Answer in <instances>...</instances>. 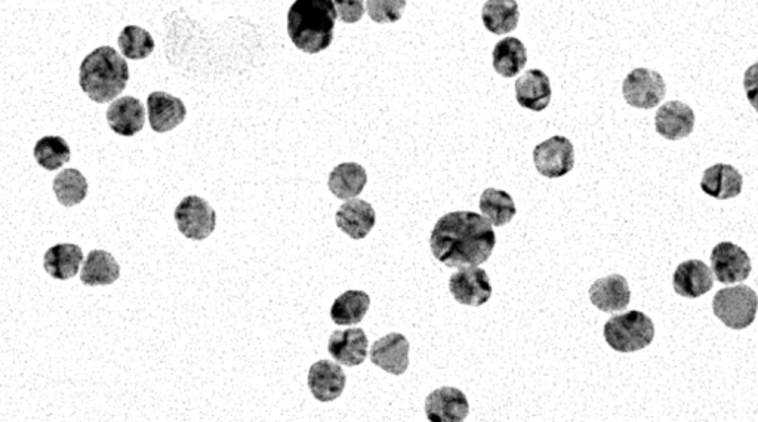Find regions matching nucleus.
Instances as JSON below:
<instances>
[{
  "mask_svg": "<svg viewBox=\"0 0 758 422\" xmlns=\"http://www.w3.org/2000/svg\"><path fill=\"white\" fill-rule=\"evenodd\" d=\"M347 384L345 372L338 363L331 360H319L308 372V388L314 399L319 402H332L338 399Z\"/></svg>",
  "mask_w": 758,
  "mask_h": 422,
  "instance_id": "obj_13",
  "label": "nucleus"
},
{
  "mask_svg": "<svg viewBox=\"0 0 758 422\" xmlns=\"http://www.w3.org/2000/svg\"><path fill=\"white\" fill-rule=\"evenodd\" d=\"M674 291L684 298H699L714 286L713 271L701 260L684 261L673 276Z\"/></svg>",
  "mask_w": 758,
  "mask_h": 422,
  "instance_id": "obj_19",
  "label": "nucleus"
},
{
  "mask_svg": "<svg viewBox=\"0 0 758 422\" xmlns=\"http://www.w3.org/2000/svg\"><path fill=\"white\" fill-rule=\"evenodd\" d=\"M493 69L499 76L516 77L528 64V49L517 38L499 40L493 48Z\"/></svg>",
  "mask_w": 758,
  "mask_h": 422,
  "instance_id": "obj_25",
  "label": "nucleus"
},
{
  "mask_svg": "<svg viewBox=\"0 0 758 422\" xmlns=\"http://www.w3.org/2000/svg\"><path fill=\"white\" fill-rule=\"evenodd\" d=\"M533 162L545 178H562L575 166V149L569 138L556 135L533 149Z\"/></svg>",
  "mask_w": 758,
  "mask_h": 422,
  "instance_id": "obj_8",
  "label": "nucleus"
},
{
  "mask_svg": "<svg viewBox=\"0 0 758 422\" xmlns=\"http://www.w3.org/2000/svg\"><path fill=\"white\" fill-rule=\"evenodd\" d=\"M128 80V63L112 46L95 49L80 66V88L95 103H109L119 97Z\"/></svg>",
  "mask_w": 758,
  "mask_h": 422,
  "instance_id": "obj_3",
  "label": "nucleus"
},
{
  "mask_svg": "<svg viewBox=\"0 0 758 422\" xmlns=\"http://www.w3.org/2000/svg\"><path fill=\"white\" fill-rule=\"evenodd\" d=\"M371 360L382 371L403 375L409 366V341L399 332L385 335L371 348Z\"/></svg>",
  "mask_w": 758,
  "mask_h": 422,
  "instance_id": "obj_12",
  "label": "nucleus"
},
{
  "mask_svg": "<svg viewBox=\"0 0 758 422\" xmlns=\"http://www.w3.org/2000/svg\"><path fill=\"white\" fill-rule=\"evenodd\" d=\"M606 343L619 353H634L652 344L655 325L642 311H628L607 320L603 329Z\"/></svg>",
  "mask_w": 758,
  "mask_h": 422,
  "instance_id": "obj_4",
  "label": "nucleus"
},
{
  "mask_svg": "<svg viewBox=\"0 0 758 422\" xmlns=\"http://www.w3.org/2000/svg\"><path fill=\"white\" fill-rule=\"evenodd\" d=\"M369 307H371V297L366 292L351 289L335 300L331 308L332 322L337 323L338 326L357 325L365 319Z\"/></svg>",
  "mask_w": 758,
  "mask_h": 422,
  "instance_id": "obj_28",
  "label": "nucleus"
},
{
  "mask_svg": "<svg viewBox=\"0 0 758 422\" xmlns=\"http://www.w3.org/2000/svg\"><path fill=\"white\" fill-rule=\"evenodd\" d=\"M744 187V178L735 166L717 163L704 172L701 180L702 192L714 199L727 200L738 197Z\"/></svg>",
  "mask_w": 758,
  "mask_h": 422,
  "instance_id": "obj_22",
  "label": "nucleus"
},
{
  "mask_svg": "<svg viewBox=\"0 0 758 422\" xmlns=\"http://www.w3.org/2000/svg\"><path fill=\"white\" fill-rule=\"evenodd\" d=\"M54 193L63 206H76L88 196V181L77 169H64L54 178Z\"/></svg>",
  "mask_w": 758,
  "mask_h": 422,
  "instance_id": "obj_30",
  "label": "nucleus"
},
{
  "mask_svg": "<svg viewBox=\"0 0 758 422\" xmlns=\"http://www.w3.org/2000/svg\"><path fill=\"white\" fill-rule=\"evenodd\" d=\"M369 341L359 328L335 331L329 338L328 351L340 365L359 366L368 357Z\"/></svg>",
  "mask_w": 758,
  "mask_h": 422,
  "instance_id": "obj_17",
  "label": "nucleus"
},
{
  "mask_svg": "<svg viewBox=\"0 0 758 422\" xmlns=\"http://www.w3.org/2000/svg\"><path fill=\"white\" fill-rule=\"evenodd\" d=\"M480 211L491 221L492 226L502 227L517 214L513 197L504 190L486 189L480 196Z\"/></svg>",
  "mask_w": 758,
  "mask_h": 422,
  "instance_id": "obj_29",
  "label": "nucleus"
},
{
  "mask_svg": "<svg viewBox=\"0 0 758 422\" xmlns=\"http://www.w3.org/2000/svg\"><path fill=\"white\" fill-rule=\"evenodd\" d=\"M337 9L332 0H295L288 12V35L305 54H319L334 40Z\"/></svg>",
  "mask_w": 758,
  "mask_h": 422,
  "instance_id": "obj_2",
  "label": "nucleus"
},
{
  "mask_svg": "<svg viewBox=\"0 0 758 422\" xmlns=\"http://www.w3.org/2000/svg\"><path fill=\"white\" fill-rule=\"evenodd\" d=\"M496 234L491 221L470 211L443 215L431 231L430 248L439 263L452 269L480 266L491 258Z\"/></svg>",
  "mask_w": 758,
  "mask_h": 422,
  "instance_id": "obj_1",
  "label": "nucleus"
},
{
  "mask_svg": "<svg viewBox=\"0 0 758 422\" xmlns=\"http://www.w3.org/2000/svg\"><path fill=\"white\" fill-rule=\"evenodd\" d=\"M550 77L542 70L532 69L519 77L516 82V100L523 109L544 112L551 103Z\"/></svg>",
  "mask_w": 758,
  "mask_h": 422,
  "instance_id": "obj_21",
  "label": "nucleus"
},
{
  "mask_svg": "<svg viewBox=\"0 0 758 422\" xmlns=\"http://www.w3.org/2000/svg\"><path fill=\"white\" fill-rule=\"evenodd\" d=\"M758 307L757 292L747 285L720 289L713 300V311L730 329L742 331L753 325Z\"/></svg>",
  "mask_w": 758,
  "mask_h": 422,
  "instance_id": "obj_5",
  "label": "nucleus"
},
{
  "mask_svg": "<svg viewBox=\"0 0 758 422\" xmlns=\"http://www.w3.org/2000/svg\"><path fill=\"white\" fill-rule=\"evenodd\" d=\"M83 261L82 249L73 243L52 246L43 257V267L49 276L57 280H69L79 273Z\"/></svg>",
  "mask_w": 758,
  "mask_h": 422,
  "instance_id": "obj_23",
  "label": "nucleus"
},
{
  "mask_svg": "<svg viewBox=\"0 0 758 422\" xmlns=\"http://www.w3.org/2000/svg\"><path fill=\"white\" fill-rule=\"evenodd\" d=\"M368 184L366 169L359 163H341L329 174L328 187L338 199H354Z\"/></svg>",
  "mask_w": 758,
  "mask_h": 422,
  "instance_id": "obj_24",
  "label": "nucleus"
},
{
  "mask_svg": "<svg viewBox=\"0 0 758 422\" xmlns=\"http://www.w3.org/2000/svg\"><path fill=\"white\" fill-rule=\"evenodd\" d=\"M449 291L462 306L480 307L491 300V279L479 266L461 267L449 280Z\"/></svg>",
  "mask_w": 758,
  "mask_h": 422,
  "instance_id": "obj_9",
  "label": "nucleus"
},
{
  "mask_svg": "<svg viewBox=\"0 0 758 422\" xmlns=\"http://www.w3.org/2000/svg\"><path fill=\"white\" fill-rule=\"evenodd\" d=\"M332 2L342 23H357L366 14L365 0H332Z\"/></svg>",
  "mask_w": 758,
  "mask_h": 422,
  "instance_id": "obj_34",
  "label": "nucleus"
},
{
  "mask_svg": "<svg viewBox=\"0 0 758 422\" xmlns=\"http://www.w3.org/2000/svg\"><path fill=\"white\" fill-rule=\"evenodd\" d=\"M519 3L516 0H488L483 5L482 21L493 35H507L519 26Z\"/></svg>",
  "mask_w": 758,
  "mask_h": 422,
  "instance_id": "obj_26",
  "label": "nucleus"
},
{
  "mask_svg": "<svg viewBox=\"0 0 758 422\" xmlns=\"http://www.w3.org/2000/svg\"><path fill=\"white\" fill-rule=\"evenodd\" d=\"M36 162L46 171H57L72 157V150L64 138L57 135L40 138L35 147Z\"/></svg>",
  "mask_w": 758,
  "mask_h": 422,
  "instance_id": "obj_31",
  "label": "nucleus"
},
{
  "mask_svg": "<svg viewBox=\"0 0 758 422\" xmlns=\"http://www.w3.org/2000/svg\"><path fill=\"white\" fill-rule=\"evenodd\" d=\"M622 94L628 106L650 110L658 107L664 100L667 85H665L664 77L658 72L640 67L625 77L622 83Z\"/></svg>",
  "mask_w": 758,
  "mask_h": 422,
  "instance_id": "obj_6",
  "label": "nucleus"
},
{
  "mask_svg": "<svg viewBox=\"0 0 758 422\" xmlns=\"http://www.w3.org/2000/svg\"><path fill=\"white\" fill-rule=\"evenodd\" d=\"M406 8V0H366V12L377 24L397 23Z\"/></svg>",
  "mask_w": 758,
  "mask_h": 422,
  "instance_id": "obj_33",
  "label": "nucleus"
},
{
  "mask_svg": "<svg viewBox=\"0 0 758 422\" xmlns=\"http://www.w3.org/2000/svg\"><path fill=\"white\" fill-rule=\"evenodd\" d=\"M338 229L344 231L351 239H365L377 223V214L374 206L365 200L348 199V202L342 203L338 209L337 217Z\"/></svg>",
  "mask_w": 758,
  "mask_h": 422,
  "instance_id": "obj_16",
  "label": "nucleus"
},
{
  "mask_svg": "<svg viewBox=\"0 0 758 422\" xmlns=\"http://www.w3.org/2000/svg\"><path fill=\"white\" fill-rule=\"evenodd\" d=\"M711 269L723 285L744 282L750 277V257L744 249L732 242H721L711 252Z\"/></svg>",
  "mask_w": 758,
  "mask_h": 422,
  "instance_id": "obj_10",
  "label": "nucleus"
},
{
  "mask_svg": "<svg viewBox=\"0 0 758 422\" xmlns=\"http://www.w3.org/2000/svg\"><path fill=\"white\" fill-rule=\"evenodd\" d=\"M655 128L667 140H682L689 137L695 128V113L682 101H668L656 113Z\"/></svg>",
  "mask_w": 758,
  "mask_h": 422,
  "instance_id": "obj_14",
  "label": "nucleus"
},
{
  "mask_svg": "<svg viewBox=\"0 0 758 422\" xmlns=\"http://www.w3.org/2000/svg\"><path fill=\"white\" fill-rule=\"evenodd\" d=\"M468 414L467 396L455 387L437 388L425 400V415L431 422H461Z\"/></svg>",
  "mask_w": 758,
  "mask_h": 422,
  "instance_id": "obj_11",
  "label": "nucleus"
},
{
  "mask_svg": "<svg viewBox=\"0 0 758 422\" xmlns=\"http://www.w3.org/2000/svg\"><path fill=\"white\" fill-rule=\"evenodd\" d=\"M590 300L600 311L616 313L630 304V285L621 274H610L591 285Z\"/></svg>",
  "mask_w": 758,
  "mask_h": 422,
  "instance_id": "obj_18",
  "label": "nucleus"
},
{
  "mask_svg": "<svg viewBox=\"0 0 758 422\" xmlns=\"http://www.w3.org/2000/svg\"><path fill=\"white\" fill-rule=\"evenodd\" d=\"M120 51L128 60H144L154 51V39L147 30L138 26H126L120 33Z\"/></svg>",
  "mask_w": 758,
  "mask_h": 422,
  "instance_id": "obj_32",
  "label": "nucleus"
},
{
  "mask_svg": "<svg viewBox=\"0 0 758 422\" xmlns=\"http://www.w3.org/2000/svg\"><path fill=\"white\" fill-rule=\"evenodd\" d=\"M107 122L117 135L134 137L146 125V109L138 98L122 97L110 104Z\"/></svg>",
  "mask_w": 758,
  "mask_h": 422,
  "instance_id": "obj_20",
  "label": "nucleus"
},
{
  "mask_svg": "<svg viewBox=\"0 0 758 422\" xmlns=\"http://www.w3.org/2000/svg\"><path fill=\"white\" fill-rule=\"evenodd\" d=\"M175 223L184 237L205 240L217 227V214L206 200L199 196H187L175 209Z\"/></svg>",
  "mask_w": 758,
  "mask_h": 422,
  "instance_id": "obj_7",
  "label": "nucleus"
},
{
  "mask_svg": "<svg viewBox=\"0 0 758 422\" xmlns=\"http://www.w3.org/2000/svg\"><path fill=\"white\" fill-rule=\"evenodd\" d=\"M149 122L154 132L165 134L184 122L187 109L180 98L166 92H152L147 98Z\"/></svg>",
  "mask_w": 758,
  "mask_h": 422,
  "instance_id": "obj_15",
  "label": "nucleus"
},
{
  "mask_svg": "<svg viewBox=\"0 0 758 422\" xmlns=\"http://www.w3.org/2000/svg\"><path fill=\"white\" fill-rule=\"evenodd\" d=\"M120 276V267L110 252L95 249L86 257L80 280L86 286H107L116 282Z\"/></svg>",
  "mask_w": 758,
  "mask_h": 422,
  "instance_id": "obj_27",
  "label": "nucleus"
}]
</instances>
